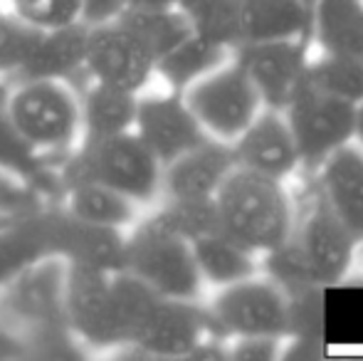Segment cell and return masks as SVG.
Segmentation results:
<instances>
[{
  "label": "cell",
  "mask_w": 363,
  "mask_h": 361,
  "mask_svg": "<svg viewBox=\"0 0 363 361\" xmlns=\"http://www.w3.org/2000/svg\"><path fill=\"white\" fill-rule=\"evenodd\" d=\"M126 5H134V8H171V5H178V0H126Z\"/></svg>",
  "instance_id": "cell-36"
},
{
  "label": "cell",
  "mask_w": 363,
  "mask_h": 361,
  "mask_svg": "<svg viewBox=\"0 0 363 361\" xmlns=\"http://www.w3.org/2000/svg\"><path fill=\"white\" fill-rule=\"evenodd\" d=\"M309 30L311 3L306 0H242V43L304 40Z\"/></svg>",
  "instance_id": "cell-22"
},
{
  "label": "cell",
  "mask_w": 363,
  "mask_h": 361,
  "mask_svg": "<svg viewBox=\"0 0 363 361\" xmlns=\"http://www.w3.org/2000/svg\"><path fill=\"white\" fill-rule=\"evenodd\" d=\"M319 191L351 235L363 240V149L344 144L326 156Z\"/></svg>",
  "instance_id": "cell-18"
},
{
  "label": "cell",
  "mask_w": 363,
  "mask_h": 361,
  "mask_svg": "<svg viewBox=\"0 0 363 361\" xmlns=\"http://www.w3.org/2000/svg\"><path fill=\"white\" fill-rule=\"evenodd\" d=\"M213 337H272L287 334V299L274 282L240 279L225 284L208 309Z\"/></svg>",
  "instance_id": "cell-9"
},
{
  "label": "cell",
  "mask_w": 363,
  "mask_h": 361,
  "mask_svg": "<svg viewBox=\"0 0 363 361\" xmlns=\"http://www.w3.org/2000/svg\"><path fill=\"white\" fill-rule=\"evenodd\" d=\"M45 201H52V198H48L43 191L33 188L30 183L18 181L0 171V213L23 211V208L38 206V203H45Z\"/></svg>",
  "instance_id": "cell-33"
},
{
  "label": "cell",
  "mask_w": 363,
  "mask_h": 361,
  "mask_svg": "<svg viewBox=\"0 0 363 361\" xmlns=\"http://www.w3.org/2000/svg\"><path fill=\"white\" fill-rule=\"evenodd\" d=\"M40 28H33L10 10H0V79L15 82L25 67Z\"/></svg>",
  "instance_id": "cell-31"
},
{
  "label": "cell",
  "mask_w": 363,
  "mask_h": 361,
  "mask_svg": "<svg viewBox=\"0 0 363 361\" xmlns=\"http://www.w3.org/2000/svg\"><path fill=\"white\" fill-rule=\"evenodd\" d=\"M238 166L233 146L208 136L203 144L163 166L161 196L181 201H206L216 198L223 181Z\"/></svg>",
  "instance_id": "cell-15"
},
{
  "label": "cell",
  "mask_w": 363,
  "mask_h": 361,
  "mask_svg": "<svg viewBox=\"0 0 363 361\" xmlns=\"http://www.w3.org/2000/svg\"><path fill=\"white\" fill-rule=\"evenodd\" d=\"M62 317L67 332L84 347L101 352L124 347L114 297V272L65 265Z\"/></svg>",
  "instance_id": "cell-6"
},
{
  "label": "cell",
  "mask_w": 363,
  "mask_h": 361,
  "mask_svg": "<svg viewBox=\"0 0 363 361\" xmlns=\"http://www.w3.org/2000/svg\"><path fill=\"white\" fill-rule=\"evenodd\" d=\"M191 30L220 48L242 43V0H178Z\"/></svg>",
  "instance_id": "cell-28"
},
{
  "label": "cell",
  "mask_w": 363,
  "mask_h": 361,
  "mask_svg": "<svg viewBox=\"0 0 363 361\" xmlns=\"http://www.w3.org/2000/svg\"><path fill=\"white\" fill-rule=\"evenodd\" d=\"M139 94L94 82L79 94V141L106 139L134 129Z\"/></svg>",
  "instance_id": "cell-21"
},
{
  "label": "cell",
  "mask_w": 363,
  "mask_h": 361,
  "mask_svg": "<svg viewBox=\"0 0 363 361\" xmlns=\"http://www.w3.org/2000/svg\"><path fill=\"white\" fill-rule=\"evenodd\" d=\"M304 79L331 96H339L351 104L363 101V62L339 55H324L306 67Z\"/></svg>",
  "instance_id": "cell-29"
},
{
  "label": "cell",
  "mask_w": 363,
  "mask_h": 361,
  "mask_svg": "<svg viewBox=\"0 0 363 361\" xmlns=\"http://www.w3.org/2000/svg\"><path fill=\"white\" fill-rule=\"evenodd\" d=\"M8 91L10 82L0 79V171L18 181L30 183L33 188L43 191L48 198L60 193L57 169L52 161L40 156L35 149H30L28 141L15 129L8 111Z\"/></svg>",
  "instance_id": "cell-20"
},
{
  "label": "cell",
  "mask_w": 363,
  "mask_h": 361,
  "mask_svg": "<svg viewBox=\"0 0 363 361\" xmlns=\"http://www.w3.org/2000/svg\"><path fill=\"white\" fill-rule=\"evenodd\" d=\"M151 218H156L163 228H168V231L181 235L188 243L218 231V213L213 198H206V201L166 198V203Z\"/></svg>",
  "instance_id": "cell-30"
},
{
  "label": "cell",
  "mask_w": 363,
  "mask_h": 361,
  "mask_svg": "<svg viewBox=\"0 0 363 361\" xmlns=\"http://www.w3.org/2000/svg\"><path fill=\"white\" fill-rule=\"evenodd\" d=\"M306 3H314V0H306Z\"/></svg>",
  "instance_id": "cell-38"
},
{
  "label": "cell",
  "mask_w": 363,
  "mask_h": 361,
  "mask_svg": "<svg viewBox=\"0 0 363 361\" xmlns=\"http://www.w3.org/2000/svg\"><path fill=\"white\" fill-rule=\"evenodd\" d=\"M60 201L65 211H69L79 221L91 223V226L119 228V231H126L134 223L136 208H139L114 188L101 186L96 181L65 183L60 191Z\"/></svg>",
  "instance_id": "cell-24"
},
{
  "label": "cell",
  "mask_w": 363,
  "mask_h": 361,
  "mask_svg": "<svg viewBox=\"0 0 363 361\" xmlns=\"http://www.w3.org/2000/svg\"><path fill=\"white\" fill-rule=\"evenodd\" d=\"M235 65L255 84L259 101L269 109H287L306 74L304 40H259L235 48Z\"/></svg>",
  "instance_id": "cell-11"
},
{
  "label": "cell",
  "mask_w": 363,
  "mask_h": 361,
  "mask_svg": "<svg viewBox=\"0 0 363 361\" xmlns=\"http://www.w3.org/2000/svg\"><path fill=\"white\" fill-rule=\"evenodd\" d=\"M84 72L94 82L141 94L148 79L156 74V57L116 18L111 23L86 28Z\"/></svg>",
  "instance_id": "cell-10"
},
{
  "label": "cell",
  "mask_w": 363,
  "mask_h": 361,
  "mask_svg": "<svg viewBox=\"0 0 363 361\" xmlns=\"http://www.w3.org/2000/svg\"><path fill=\"white\" fill-rule=\"evenodd\" d=\"M218 231L247 250H272L291 233V206L279 179L235 166L216 193Z\"/></svg>",
  "instance_id": "cell-2"
},
{
  "label": "cell",
  "mask_w": 363,
  "mask_h": 361,
  "mask_svg": "<svg viewBox=\"0 0 363 361\" xmlns=\"http://www.w3.org/2000/svg\"><path fill=\"white\" fill-rule=\"evenodd\" d=\"M311 25L326 55L363 62V0H314Z\"/></svg>",
  "instance_id": "cell-23"
},
{
  "label": "cell",
  "mask_w": 363,
  "mask_h": 361,
  "mask_svg": "<svg viewBox=\"0 0 363 361\" xmlns=\"http://www.w3.org/2000/svg\"><path fill=\"white\" fill-rule=\"evenodd\" d=\"M86 52V25H69L60 30H40L25 67L20 70L15 82L28 79H55L72 82L77 74L84 72ZM13 84V82H10Z\"/></svg>",
  "instance_id": "cell-19"
},
{
  "label": "cell",
  "mask_w": 363,
  "mask_h": 361,
  "mask_svg": "<svg viewBox=\"0 0 363 361\" xmlns=\"http://www.w3.org/2000/svg\"><path fill=\"white\" fill-rule=\"evenodd\" d=\"M48 243L50 257L65 265L96 267L104 272L124 270L126 233L79 221L65 211L62 203L50 201L48 206Z\"/></svg>",
  "instance_id": "cell-12"
},
{
  "label": "cell",
  "mask_w": 363,
  "mask_h": 361,
  "mask_svg": "<svg viewBox=\"0 0 363 361\" xmlns=\"http://www.w3.org/2000/svg\"><path fill=\"white\" fill-rule=\"evenodd\" d=\"M48 206L50 201L0 213V289L50 257Z\"/></svg>",
  "instance_id": "cell-16"
},
{
  "label": "cell",
  "mask_w": 363,
  "mask_h": 361,
  "mask_svg": "<svg viewBox=\"0 0 363 361\" xmlns=\"http://www.w3.org/2000/svg\"><path fill=\"white\" fill-rule=\"evenodd\" d=\"M289 238L296 243L306 267L319 284H336L344 277L359 243L349 233V228L336 218L321 191L311 198L299 221V228L296 233L291 231Z\"/></svg>",
  "instance_id": "cell-13"
},
{
  "label": "cell",
  "mask_w": 363,
  "mask_h": 361,
  "mask_svg": "<svg viewBox=\"0 0 363 361\" xmlns=\"http://www.w3.org/2000/svg\"><path fill=\"white\" fill-rule=\"evenodd\" d=\"M126 8V0H82V23L86 28L111 23Z\"/></svg>",
  "instance_id": "cell-35"
},
{
  "label": "cell",
  "mask_w": 363,
  "mask_h": 361,
  "mask_svg": "<svg viewBox=\"0 0 363 361\" xmlns=\"http://www.w3.org/2000/svg\"><path fill=\"white\" fill-rule=\"evenodd\" d=\"M8 111L30 149L48 161H62L79 144V94L72 89V82H13Z\"/></svg>",
  "instance_id": "cell-4"
},
{
  "label": "cell",
  "mask_w": 363,
  "mask_h": 361,
  "mask_svg": "<svg viewBox=\"0 0 363 361\" xmlns=\"http://www.w3.org/2000/svg\"><path fill=\"white\" fill-rule=\"evenodd\" d=\"M131 131L144 141L148 151L161 161V166L171 164L173 159L208 139L206 129L198 124L183 94L178 91L139 96Z\"/></svg>",
  "instance_id": "cell-14"
},
{
  "label": "cell",
  "mask_w": 363,
  "mask_h": 361,
  "mask_svg": "<svg viewBox=\"0 0 363 361\" xmlns=\"http://www.w3.org/2000/svg\"><path fill=\"white\" fill-rule=\"evenodd\" d=\"M354 136L361 141V146H363V101L359 106H356V129H354Z\"/></svg>",
  "instance_id": "cell-37"
},
{
  "label": "cell",
  "mask_w": 363,
  "mask_h": 361,
  "mask_svg": "<svg viewBox=\"0 0 363 361\" xmlns=\"http://www.w3.org/2000/svg\"><path fill=\"white\" fill-rule=\"evenodd\" d=\"M114 297L124 347L144 357L191 359L193 349L211 332L208 312L196 299L163 297L124 270L114 272Z\"/></svg>",
  "instance_id": "cell-1"
},
{
  "label": "cell",
  "mask_w": 363,
  "mask_h": 361,
  "mask_svg": "<svg viewBox=\"0 0 363 361\" xmlns=\"http://www.w3.org/2000/svg\"><path fill=\"white\" fill-rule=\"evenodd\" d=\"M163 166L134 131L79 141L57 166L60 188L72 181H96L136 206L161 196Z\"/></svg>",
  "instance_id": "cell-3"
},
{
  "label": "cell",
  "mask_w": 363,
  "mask_h": 361,
  "mask_svg": "<svg viewBox=\"0 0 363 361\" xmlns=\"http://www.w3.org/2000/svg\"><path fill=\"white\" fill-rule=\"evenodd\" d=\"M188 109L218 141H235L257 116L259 94L238 65H220L183 91Z\"/></svg>",
  "instance_id": "cell-8"
},
{
  "label": "cell",
  "mask_w": 363,
  "mask_h": 361,
  "mask_svg": "<svg viewBox=\"0 0 363 361\" xmlns=\"http://www.w3.org/2000/svg\"><path fill=\"white\" fill-rule=\"evenodd\" d=\"M193 257H196L201 279H208L213 284H233L240 279L252 277L255 260L252 250L242 248L228 238L225 233L213 231L208 235H201L191 243Z\"/></svg>",
  "instance_id": "cell-26"
},
{
  "label": "cell",
  "mask_w": 363,
  "mask_h": 361,
  "mask_svg": "<svg viewBox=\"0 0 363 361\" xmlns=\"http://www.w3.org/2000/svg\"><path fill=\"white\" fill-rule=\"evenodd\" d=\"M233 151L240 169L255 171L269 179H284L299 164V154H296L287 121L274 109L255 116L252 124L235 139Z\"/></svg>",
  "instance_id": "cell-17"
},
{
  "label": "cell",
  "mask_w": 363,
  "mask_h": 361,
  "mask_svg": "<svg viewBox=\"0 0 363 361\" xmlns=\"http://www.w3.org/2000/svg\"><path fill=\"white\" fill-rule=\"evenodd\" d=\"M0 3H3V0H0ZM0 10H3V8H0Z\"/></svg>",
  "instance_id": "cell-39"
},
{
  "label": "cell",
  "mask_w": 363,
  "mask_h": 361,
  "mask_svg": "<svg viewBox=\"0 0 363 361\" xmlns=\"http://www.w3.org/2000/svg\"><path fill=\"white\" fill-rule=\"evenodd\" d=\"M124 272L173 299H196L201 294V272L191 243L163 228L156 218L136 223L126 233Z\"/></svg>",
  "instance_id": "cell-5"
},
{
  "label": "cell",
  "mask_w": 363,
  "mask_h": 361,
  "mask_svg": "<svg viewBox=\"0 0 363 361\" xmlns=\"http://www.w3.org/2000/svg\"><path fill=\"white\" fill-rule=\"evenodd\" d=\"M8 3L10 13L40 30H60L82 23V0H8Z\"/></svg>",
  "instance_id": "cell-32"
},
{
  "label": "cell",
  "mask_w": 363,
  "mask_h": 361,
  "mask_svg": "<svg viewBox=\"0 0 363 361\" xmlns=\"http://www.w3.org/2000/svg\"><path fill=\"white\" fill-rule=\"evenodd\" d=\"M119 20L151 50L153 57H163L176 45H181L193 33L186 13L178 5L171 8H134L126 5Z\"/></svg>",
  "instance_id": "cell-27"
},
{
  "label": "cell",
  "mask_w": 363,
  "mask_h": 361,
  "mask_svg": "<svg viewBox=\"0 0 363 361\" xmlns=\"http://www.w3.org/2000/svg\"><path fill=\"white\" fill-rule=\"evenodd\" d=\"M230 50L220 48L211 40L191 33L181 45L156 60V74L168 84L173 91L183 94L191 84L211 74L225 62Z\"/></svg>",
  "instance_id": "cell-25"
},
{
  "label": "cell",
  "mask_w": 363,
  "mask_h": 361,
  "mask_svg": "<svg viewBox=\"0 0 363 361\" xmlns=\"http://www.w3.org/2000/svg\"><path fill=\"white\" fill-rule=\"evenodd\" d=\"M356 106L304 79L287 104V126L299 161L321 166L326 156L349 144L356 129Z\"/></svg>",
  "instance_id": "cell-7"
},
{
  "label": "cell",
  "mask_w": 363,
  "mask_h": 361,
  "mask_svg": "<svg viewBox=\"0 0 363 361\" xmlns=\"http://www.w3.org/2000/svg\"><path fill=\"white\" fill-rule=\"evenodd\" d=\"M230 359L240 361H272L277 357V339L272 337H240L238 347L228 352Z\"/></svg>",
  "instance_id": "cell-34"
}]
</instances>
